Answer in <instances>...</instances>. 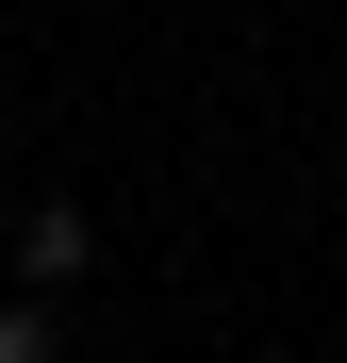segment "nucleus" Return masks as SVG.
I'll return each instance as SVG.
<instances>
[{
    "label": "nucleus",
    "mask_w": 347,
    "mask_h": 363,
    "mask_svg": "<svg viewBox=\"0 0 347 363\" xmlns=\"http://www.w3.org/2000/svg\"><path fill=\"white\" fill-rule=\"evenodd\" d=\"M0 363H67V347H50V314H33V297L0 314Z\"/></svg>",
    "instance_id": "f257e3e1"
}]
</instances>
